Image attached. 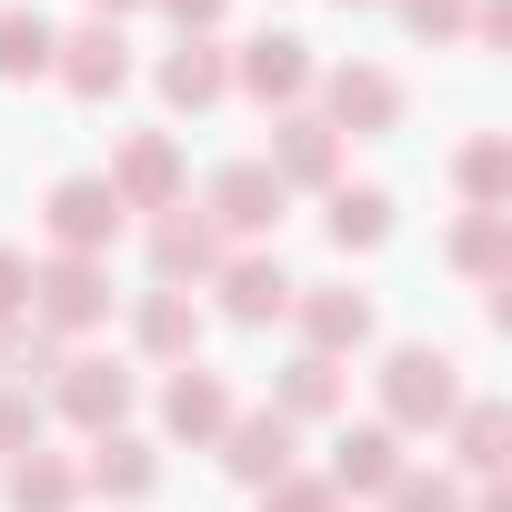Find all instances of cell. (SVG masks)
<instances>
[{"instance_id":"obj_17","label":"cell","mask_w":512,"mask_h":512,"mask_svg":"<svg viewBox=\"0 0 512 512\" xmlns=\"http://www.w3.org/2000/svg\"><path fill=\"white\" fill-rule=\"evenodd\" d=\"M332 161H342V131L332 121H282L272 131V181L292 191V181H332Z\"/></svg>"},{"instance_id":"obj_27","label":"cell","mask_w":512,"mask_h":512,"mask_svg":"<svg viewBox=\"0 0 512 512\" xmlns=\"http://www.w3.org/2000/svg\"><path fill=\"white\" fill-rule=\"evenodd\" d=\"M382 502H392V512H462V492H452L442 472H392Z\"/></svg>"},{"instance_id":"obj_7","label":"cell","mask_w":512,"mask_h":512,"mask_svg":"<svg viewBox=\"0 0 512 512\" xmlns=\"http://www.w3.org/2000/svg\"><path fill=\"white\" fill-rule=\"evenodd\" d=\"M282 181H272V161H221L211 171V231H272L282 221Z\"/></svg>"},{"instance_id":"obj_19","label":"cell","mask_w":512,"mask_h":512,"mask_svg":"<svg viewBox=\"0 0 512 512\" xmlns=\"http://www.w3.org/2000/svg\"><path fill=\"white\" fill-rule=\"evenodd\" d=\"M11 502H21V512H71V502H81V472H71L61 452L31 442V452L11 462Z\"/></svg>"},{"instance_id":"obj_3","label":"cell","mask_w":512,"mask_h":512,"mask_svg":"<svg viewBox=\"0 0 512 512\" xmlns=\"http://www.w3.org/2000/svg\"><path fill=\"white\" fill-rule=\"evenodd\" d=\"M121 231V191L101 181V171H71V181H51V241L61 251H91L101 262V241Z\"/></svg>"},{"instance_id":"obj_22","label":"cell","mask_w":512,"mask_h":512,"mask_svg":"<svg viewBox=\"0 0 512 512\" xmlns=\"http://www.w3.org/2000/svg\"><path fill=\"white\" fill-rule=\"evenodd\" d=\"M382 231H392V191H372V181L352 191V181H342V191H332V241H342V251H372Z\"/></svg>"},{"instance_id":"obj_13","label":"cell","mask_w":512,"mask_h":512,"mask_svg":"<svg viewBox=\"0 0 512 512\" xmlns=\"http://www.w3.org/2000/svg\"><path fill=\"white\" fill-rule=\"evenodd\" d=\"M161 422H171L181 442H221V422H231V382L201 372V362H181L171 392H161Z\"/></svg>"},{"instance_id":"obj_4","label":"cell","mask_w":512,"mask_h":512,"mask_svg":"<svg viewBox=\"0 0 512 512\" xmlns=\"http://www.w3.org/2000/svg\"><path fill=\"white\" fill-rule=\"evenodd\" d=\"M51 71H61V91H71V101H111V91L131 81V41H121L111 21H91V31L51 41Z\"/></svg>"},{"instance_id":"obj_29","label":"cell","mask_w":512,"mask_h":512,"mask_svg":"<svg viewBox=\"0 0 512 512\" xmlns=\"http://www.w3.org/2000/svg\"><path fill=\"white\" fill-rule=\"evenodd\" d=\"M452 262H462V272H492V262H502V211H472V221L452 231Z\"/></svg>"},{"instance_id":"obj_26","label":"cell","mask_w":512,"mask_h":512,"mask_svg":"<svg viewBox=\"0 0 512 512\" xmlns=\"http://www.w3.org/2000/svg\"><path fill=\"white\" fill-rule=\"evenodd\" d=\"M0 362H11L21 382H31V372H61V332H41V322H0Z\"/></svg>"},{"instance_id":"obj_23","label":"cell","mask_w":512,"mask_h":512,"mask_svg":"<svg viewBox=\"0 0 512 512\" xmlns=\"http://www.w3.org/2000/svg\"><path fill=\"white\" fill-rule=\"evenodd\" d=\"M332 402H342V372H332L322 352H302V362L282 372V402H272V412H282V422H302V412H332Z\"/></svg>"},{"instance_id":"obj_8","label":"cell","mask_w":512,"mask_h":512,"mask_svg":"<svg viewBox=\"0 0 512 512\" xmlns=\"http://www.w3.org/2000/svg\"><path fill=\"white\" fill-rule=\"evenodd\" d=\"M292 292H302V282H292L282 262H262V251L221 262V312H231V322H251V332H262V322H282V312H292Z\"/></svg>"},{"instance_id":"obj_31","label":"cell","mask_w":512,"mask_h":512,"mask_svg":"<svg viewBox=\"0 0 512 512\" xmlns=\"http://www.w3.org/2000/svg\"><path fill=\"white\" fill-rule=\"evenodd\" d=\"M402 21H412L422 41H452V31H462V0H402Z\"/></svg>"},{"instance_id":"obj_6","label":"cell","mask_w":512,"mask_h":512,"mask_svg":"<svg viewBox=\"0 0 512 512\" xmlns=\"http://www.w3.org/2000/svg\"><path fill=\"white\" fill-rule=\"evenodd\" d=\"M101 181L121 191V211H171V191H181V151H171V131H131L121 161H111Z\"/></svg>"},{"instance_id":"obj_30","label":"cell","mask_w":512,"mask_h":512,"mask_svg":"<svg viewBox=\"0 0 512 512\" xmlns=\"http://www.w3.org/2000/svg\"><path fill=\"white\" fill-rule=\"evenodd\" d=\"M31 442H41V402L21 382H0V452H31Z\"/></svg>"},{"instance_id":"obj_33","label":"cell","mask_w":512,"mask_h":512,"mask_svg":"<svg viewBox=\"0 0 512 512\" xmlns=\"http://www.w3.org/2000/svg\"><path fill=\"white\" fill-rule=\"evenodd\" d=\"M161 11H171V21H181V31H191V41H201V31H211V21H221V11H231V0H161Z\"/></svg>"},{"instance_id":"obj_34","label":"cell","mask_w":512,"mask_h":512,"mask_svg":"<svg viewBox=\"0 0 512 512\" xmlns=\"http://www.w3.org/2000/svg\"><path fill=\"white\" fill-rule=\"evenodd\" d=\"M91 11H101V21H121V11H141V0H91Z\"/></svg>"},{"instance_id":"obj_12","label":"cell","mask_w":512,"mask_h":512,"mask_svg":"<svg viewBox=\"0 0 512 512\" xmlns=\"http://www.w3.org/2000/svg\"><path fill=\"white\" fill-rule=\"evenodd\" d=\"M61 412H71L81 432H121L131 372H121V362H61Z\"/></svg>"},{"instance_id":"obj_21","label":"cell","mask_w":512,"mask_h":512,"mask_svg":"<svg viewBox=\"0 0 512 512\" xmlns=\"http://www.w3.org/2000/svg\"><path fill=\"white\" fill-rule=\"evenodd\" d=\"M51 41H61V31H51L41 11H0V81H41V71H51Z\"/></svg>"},{"instance_id":"obj_35","label":"cell","mask_w":512,"mask_h":512,"mask_svg":"<svg viewBox=\"0 0 512 512\" xmlns=\"http://www.w3.org/2000/svg\"><path fill=\"white\" fill-rule=\"evenodd\" d=\"M472 512H512V502H502V492H482V502H472Z\"/></svg>"},{"instance_id":"obj_14","label":"cell","mask_w":512,"mask_h":512,"mask_svg":"<svg viewBox=\"0 0 512 512\" xmlns=\"http://www.w3.org/2000/svg\"><path fill=\"white\" fill-rule=\"evenodd\" d=\"M332 121H342V131H392V121H402V81L372 71V61L332 71Z\"/></svg>"},{"instance_id":"obj_10","label":"cell","mask_w":512,"mask_h":512,"mask_svg":"<svg viewBox=\"0 0 512 512\" xmlns=\"http://www.w3.org/2000/svg\"><path fill=\"white\" fill-rule=\"evenodd\" d=\"M251 101H302V81H312V41H292V31H262V41H241V71H231Z\"/></svg>"},{"instance_id":"obj_32","label":"cell","mask_w":512,"mask_h":512,"mask_svg":"<svg viewBox=\"0 0 512 512\" xmlns=\"http://www.w3.org/2000/svg\"><path fill=\"white\" fill-rule=\"evenodd\" d=\"M21 302H31V262H21V251H11V241H0V322H11Z\"/></svg>"},{"instance_id":"obj_24","label":"cell","mask_w":512,"mask_h":512,"mask_svg":"<svg viewBox=\"0 0 512 512\" xmlns=\"http://www.w3.org/2000/svg\"><path fill=\"white\" fill-rule=\"evenodd\" d=\"M452 181H462V201H472V211H492V201H502V181H512V151H502V141L482 131V141H472V151L452 161Z\"/></svg>"},{"instance_id":"obj_5","label":"cell","mask_w":512,"mask_h":512,"mask_svg":"<svg viewBox=\"0 0 512 512\" xmlns=\"http://www.w3.org/2000/svg\"><path fill=\"white\" fill-rule=\"evenodd\" d=\"M151 272H161V292L221 272V231H211V211H181V201H171V211L151 221Z\"/></svg>"},{"instance_id":"obj_36","label":"cell","mask_w":512,"mask_h":512,"mask_svg":"<svg viewBox=\"0 0 512 512\" xmlns=\"http://www.w3.org/2000/svg\"><path fill=\"white\" fill-rule=\"evenodd\" d=\"M342 11H372V0H342Z\"/></svg>"},{"instance_id":"obj_15","label":"cell","mask_w":512,"mask_h":512,"mask_svg":"<svg viewBox=\"0 0 512 512\" xmlns=\"http://www.w3.org/2000/svg\"><path fill=\"white\" fill-rule=\"evenodd\" d=\"M392 472H402L392 432H382V422H352V432L332 442V472H322V482H332V492H382Z\"/></svg>"},{"instance_id":"obj_28","label":"cell","mask_w":512,"mask_h":512,"mask_svg":"<svg viewBox=\"0 0 512 512\" xmlns=\"http://www.w3.org/2000/svg\"><path fill=\"white\" fill-rule=\"evenodd\" d=\"M262 512H342V492L312 472H282V482H262Z\"/></svg>"},{"instance_id":"obj_20","label":"cell","mask_w":512,"mask_h":512,"mask_svg":"<svg viewBox=\"0 0 512 512\" xmlns=\"http://www.w3.org/2000/svg\"><path fill=\"white\" fill-rule=\"evenodd\" d=\"M191 342H201L191 292H151V302H141V352H151V362H191Z\"/></svg>"},{"instance_id":"obj_2","label":"cell","mask_w":512,"mask_h":512,"mask_svg":"<svg viewBox=\"0 0 512 512\" xmlns=\"http://www.w3.org/2000/svg\"><path fill=\"white\" fill-rule=\"evenodd\" d=\"M31 292H41V332H91L101 312H111V272L91 262V251H51V262L31 272Z\"/></svg>"},{"instance_id":"obj_18","label":"cell","mask_w":512,"mask_h":512,"mask_svg":"<svg viewBox=\"0 0 512 512\" xmlns=\"http://www.w3.org/2000/svg\"><path fill=\"white\" fill-rule=\"evenodd\" d=\"M91 492H111V502H141L151 482H161V462H151V442H131V432H101V452H91V472H81Z\"/></svg>"},{"instance_id":"obj_11","label":"cell","mask_w":512,"mask_h":512,"mask_svg":"<svg viewBox=\"0 0 512 512\" xmlns=\"http://www.w3.org/2000/svg\"><path fill=\"white\" fill-rule=\"evenodd\" d=\"M292 312H302V342L332 362V352H352V342H372V302L362 292H342V282H322V292H292Z\"/></svg>"},{"instance_id":"obj_25","label":"cell","mask_w":512,"mask_h":512,"mask_svg":"<svg viewBox=\"0 0 512 512\" xmlns=\"http://www.w3.org/2000/svg\"><path fill=\"white\" fill-rule=\"evenodd\" d=\"M502 432H512V422H502V402H462V472H482V482H492V472H502Z\"/></svg>"},{"instance_id":"obj_16","label":"cell","mask_w":512,"mask_h":512,"mask_svg":"<svg viewBox=\"0 0 512 512\" xmlns=\"http://www.w3.org/2000/svg\"><path fill=\"white\" fill-rule=\"evenodd\" d=\"M221 91H231V61H221L211 41H181V51L161 61V101H171V111H211Z\"/></svg>"},{"instance_id":"obj_9","label":"cell","mask_w":512,"mask_h":512,"mask_svg":"<svg viewBox=\"0 0 512 512\" xmlns=\"http://www.w3.org/2000/svg\"><path fill=\"white\" fill-rule=\"evenodd\" d=\"M221 462H231L241 482H282V472H292V422H282V412H231V422H221Z\"/></svg>"},{"instance_id":"obj_1","label":"cell","mask_w":512,"mask_h":512,"mask_svg":"<svg viewBox=\"0 0 512 512\" xmlns=\"http://www.w3.org/2000/svg\"><path fill=\"white\" fill-rule=\"evenodd\" d=\"M382 432H422V422H452L462 412V372H452V352H432V342H402L392 362H382Z\"/></svg>"}]
</instances>
